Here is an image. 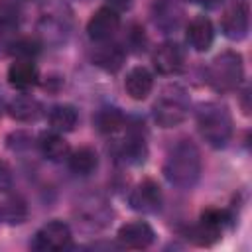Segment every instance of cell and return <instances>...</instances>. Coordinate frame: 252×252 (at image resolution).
Segmentation results:
<instances>
[{
  "mask_svg": "<svg viewBox=\"0 0 252 252\" xmlns=\"http://www.w3.org/2000/svg\"><path fill=\"white\" fill-rule=\"evenodd\" d=\"M203 161H201V152L191 140H181L177 142L163 163V175L165 179L179 187V189H191L197 185L201 177Z\"/></svg>",
  "mask_w": 252,
  "mask_h": 252,
  "instance_id": "1",
  "label": "cell"
},
{
  "mask_svg": "<svg viewBox=\"0 0 252 252\" xmlns=\"http://www.w3.org/2000/svg\"><path fill=\"white\" fill-rule=\"evenodd\" d=\"M197 128L211 148H224L232 136V116L224 104L207 102L197 112Z\"/></svg>",
  "mask_w": 252,
  "mask_h": 252,
  "instance_id": "2",
  "label": "cell"
},
{
  "mask_svg": "<svg viewBox=\"0 0 252 252\" xmlns=\"http://www.w3.org/2000/svg\"><path fill=\"white\" fill-rule=\"evenodd\" d=\"M73 26V12L65 0H45L41 4L37 32L43 37V41L59 45L63 43Z\"/></svg>",
  "mask_w": 252,
  "mask_h": 252,
  "instance_id": "3",
  "label": "cell"
},
{
  "mask_svg": "<svg viewBox=\"0 0 252 252\" xmlns=\"http://www.w3.org/2000/svg\"><path fill=\"white\" fill-rule=\"evenodd\" d=\"M244 77V63L238 51H222L207 67V83L217 93L234 91Z\"/></svg>",
  "mask_w": 252,
  "mask_h": 252,
  "instance_id": "4",
  "label": "cell"
},
{
  "mask_svg": "<svg viewBox=\"0 0 252 252\" xmlns=\"http://www.w3.org/2000/svg\"><path fill=\"white\" fill-rule=\"evenodd\" d=\"M189 114V100L183 91H165L154 104V118L161 128L179 126Z\"/></svg>",
  "mask_w": 252,
  "mask_h": 252,
  "instance_id": "5",
  "label": "cell"
},
{
  "mask_svg": "<svg viewBox=\"0 0 252 252\" xmlns=\"http://www.w3.org/2000/svg\"><path fill=\"white\" fill-rule=\"evenodd\" d=\"M226 219H228V215L224 211L207 209V211H203L199 222L187 232L189 234L187 238H191L199 246H211L220 238V232H222V226H224Z\"/></svg>",
  "mask_w": 252,
  "mask_h": 252,
  "instance_id": "6",
  "label": "cell"
},
{
  "mask_svg": "<svg viewBox=\"0 0 252 252\" xmlns=\"http://www.w3.org/2000/svg\"><path fill=\"white\" fill-rule=\"evenodd\" d=\"M71 244V228L63 220H49L45 222L33 236L32 248L41 252H55L63 250Z\"/></svg>",
  "mask_w": 252,
  "mask_h": 252,
  "instance_id": "7",
  "label": "cell"
},
{
  "mask_svg": "<svg viewBox=\"0 0 252 252\" xmlns=\"http://www.w3.org/2000/svg\"><path fill=\"white\" fill-rule=\"evenodd\" d=\"M161 201H163L161 189H159V185H158L154 179H144V181H140V183L132 189V193H130V197H128L130 207H132L134 211H138V213H144V215H154V213H158V211L161 209Z\"/></svg>",
  "mask_w": 252,
  "mask_h": 252,
  "instance_id": "8",
  "label": "cell"
},
{
  "mask_svg": "<svg viewBox=\"0 0 252 252\" xmlns=\"http://www.w3.org/2000/svg\"><path fill=\"white\" fill-rule=\"evenodd\" d=\"M220 30L232 41L244 39L248 35V30H250V8H248V2L240 0V2L232 4L224 12V16L220 20Z\"/></svg>",
  "mask_w": 252,
  "mask_h": 252,
  "instance_id": "9",
  "label": "cell"
},
{
  "mask_svg": "<svg viewBox=\"0 0 252 252\" xmlns=\"http://www.w3.org/2000/svg\"><path fill=\"white\" fill-rule=\"evenodd\" d=\"M118 28H120L118 12L110 6H102L91 16V20L87 24V33L93 41L100 43V41H108L118 32Z\"/></svg>",
  "mask_w": 252,
  "mask_h": 252,
  "instance_id": "10",
  "label": "cell"
},
{
  "mask_svg": "<svg viewBox=\"0 0 252 252\" xmlns=\"http://www.w3.org/2000/svg\"><path fill=\"white\" fill-rule=\"evenodd\" d=\"M154 228L144 222V220H134V222H126L118 228L116 232V240L122 248L128 250H144L154 242Z\"/></svg>",
  "mask_w": 252,
  "mask_h": 252,
  "instance_id": "11",
  "label": "cell"
},
{
  "mask_svg": "<svg viewBox=\"0 0 252 252\" xmlns=\"http://www.w3.org/2000/svg\"><path fill=\"white\" fill-rule=\"evenodd\" d=\"M152 61H154V67L159 75H175L183 69L185 55H183V49L179 43L165 41L156 49Z\"/></svg>",
  "mask_w": 252,
  "mask_h": 252,
  "instance_id": "12",
  "label": "cell"
},
{
  "mask_svg": "<svg viewBox=\"0 0 252 252\" xmlns=\"http://www.w3.org/2000/svg\"><path fill=\"white\" fill-rule=\"evenodd\" d=\"M39 81V71L33 59H16L8 69V83L18 91H28Z\"/></svg>",
  "mask_w": 252,
  "mask_h": 252,
  "instance_id": "13",
  "label": "cell"
},
{
  "mask_svg": "<svg viewBox=\"0 0 252 252\" xmlns=\"http://www.w3.org/2000/svg\"><path fill=\"white\" fill-rule=\"evenodd\" d=\"M215 41V30L207 16H195L187 24V43L195 51H207Z\"/></svg>",
  "mask_w": 252,
  "mask_h": 252,
  "instance_id": "14",
  "label": "cell"
},
{
  "mask_svg": "<svg viewBox=\"0 0 252 252\" xmlns=\"http://www.w3.org/2000/svg\"><path fill=\"white\" fill-rule=\"evenodd\" d=\"M124 89L130 98L134 100H144L154 89V77L146 67H134L128 71L124 79Z\"/></svg>",
  "mask_w": 252,
  "mask_h": 252,
  "instance_id": "15",
  "label": "cell"
},
{
  "mask_svg": "<svg viewBox=\"0 0 252 252\" xmlns=\"http://www.w3.org/2000/svg\"><path fill=\"white\" fill-rule=\"evenodd\" d=\"M67 165L75 175H91L98 167V156L93 148L83 146L75 152H69Z\"/></svg>",
  "mask_w": 252,
  "mask_h": 252,
  "instance_id": "16",
  "label": "cell"
},
{
  "mask_svg": "<svg viewBox=\"0 0 252 252\" xmlns=\"http://www.w3.org/2000/svg\"><path fill=\"white\" fill-rule=\"evenodd\" d=\"M100 43L102 45L96 47V51L93 53L94 65H98L104 71L116 73L124 63V49L116 43H104V41H100Z\"/></svg>",
  "mask_w": 252,
  "mask_h": 252,
  "instance_id": "17",
  "label": "cell"
},
{
  "mask_svg": "<svg viewBox=\"0 0 252 252\" xmlns=\"http://www.w3.org/2000/svg\"><path fill=\"white\" fill-rule=\"evenodd\" d=\"M146 156H148L146 138L142 136L140 130H130L126 140L122 142V158L128 163H142Z\"/></svg>",
  "mask_w": 252,
  "mask_h": 252,
  "instance_id": "18",
  "label": "cell"
},
{
  "mask_svg": "<svg viewBox=\"0 0 252 252\" xmlns=\"http://www.w3.org/2000/svg\"><path fill=\"white\" fill-rule=\"evenodd\" d=\"M79 114L71 104H55L49 110V124L55 132H71L77 126Z\"/></svg>",
  "mask_w": 252,
  "mask_h": 252,
  "instance_id": "19",
  "label": "cell"
},
{
  "mask_svg": "<svg viewBox=\"0 0 252 252\" xmlns=\"http://www.w3.org/2000/svg\"><path fill=\"white\" fill-rule=\"evenodd\" d=\"M39 150L51 161H59V159H63V158L69 156V144L57 132H45V134H41V138H39Z\"/></svg>",
  "mask_w": 252,
  "mask_h": 252,
  "instance_id": "20",
  "label": "cell"
},
{
  "mask_svg": "<svg viewBox=\"0 0 252 252\" xmlns=\"http://www.w3.org/2000/svg\"><path fill=\"white\" fill-rule=\"evenodd\" d=\"M77 213H81V217L85 219L83 222H91V226H96V228L98 226H104L106 220H108V217L112 215L110 209L106 207V203L100 201V199H91V201L81 203L79 209H77Z\"/></svg>",
  "mask_w": 252,
  "mask_h": 252,
  "instance_id": "21",
  "label": "cell"
},
{
  "mask_svg": "<svg viewBox=\"0 0 252 252\" xmlns=\"http://www.w3.org/2000/svg\"><path fill=\"white\" fill-rule=\"evenodd\" d=\"M8 110H10L12 118H16L20 122H32L41 114V104L32 96H16L8 104Z\"/></svg>",
  "mask_w": 252,
  "mask_h": 252,
  "instance_id": "22",
  "label": "cell"
},
{
  "mask_svg": "<svg viewBox=\"0 0 252 252\" xmlns=\"http://www.w3.org/2000/svg\"><path fill=\"white\" fill-rule=\"evenodd\" d=\"M94 126L100 134H114L124 126V114L114 106H104L94 114Z\"/></svg>",
  "mask_w": 252,
  "mask_h": 252,
  "instance_id": "23",
  "label": "cell"
},
{
  "mask_svg": "<svg viewBox=\"0 0 252 252\" xmlns=\"http://www.w3.org/2000/svg\"><path fill=\"white\" fill-rule=\"evenodd\" d=\"M0 209H2V220H8L12 224L16 222H24V219L28 217V207L26 203L16 195L8 197L6 201L0 203Z\"/></svg>",
  "mask_w": 252,
  "mask_h": 252,
  "instance_id": "24",
  "label": "cell"
},
{
  "mask_svg": "<svg viewBox=\"0 0 252 252\" xmlns=\"http://www.w3.org/2000/svg\"><path fill=\"white\" fill-rule=\"evenodd\" d=\"M179 16H181V10L173 2H161L159 6H156V24L163 28H175L179 22Z\"/></svg>",
  "mask_w": 252,
  "mask_h": 252,
  "instance_id": "25",
  "label": "cell"
},
{
  "mask_svg": "<svg viewBox=\"0 0 252 252\" xmlns=\"http://www.w3.org/2000/svg\"><path fill=\"white\" fill-rule=\"evenodd\" d=\"M37 51H39V43L32 37H22L12 43V53L18 59H32L37 55Z\"/></svg>",
  "mask_w": 252,
  "mask_h": 252,
  "instance_id": "26",
  "label": "cell"
},
{
  "mask_svg": "<svg viewBox=\"0 0 252 252\" xmlns=\"http://www.w3.org/2000/svg\"><path fill=\"white\" fill-rule=\"evenodd\" d=\"M18 20H20V12L16 10V6H12V4L0 6V28H6V30L16 28Z\"/></svg>",
  "mask_w": 252,
  "mask_h": 252,
  "instance_id": "27",
  "label": "cell"
},
{
  "mask_svg": "<svg viewBox=\"0 0 252 252\" xmlns=\"http://www.w3.org/2000/svg\"><path fill=\"white\" fill-rule=\"evenodd\" d=\"M14 177H12V169L6 161H0V193H8L12 189Z\"/></svg>",
  "mask_w": 252,
  "mask_h": 252,
  "instance_id": "28",
  "label": "cell"
},
{
  "mask_svg": "<svg viewBox=\"0 0 252 252\" xmlns=\"http://www.w3.org/2000/svg\"><path fill=\"white\" fill-rule=\"evenodd\" d=\"M128 41H130L132 47H142L144 41H146V37H144V28H140V26L134 24V26L130 28V32H128Z\"/></svg>",
  "mask_w": 252,
  "mask_h": 252,
  "instance_id": "29",
  "label": "cell"
},
{
  "mask_svg": "<svg viewBox=\"0 0 252 252\" xmlns=\"http://www.w3.org/2000/svg\"><path fill=\"white\" fill-rule=\"evenodd\" d=\"M195 2H199V4H205V6H215V4H219L220 0H195Z\"/></svg>",
  "mask_w": 252,
  "mask_h": 252,
  "instance_id": "30",
  "label": "cell"
}]
</instances>
